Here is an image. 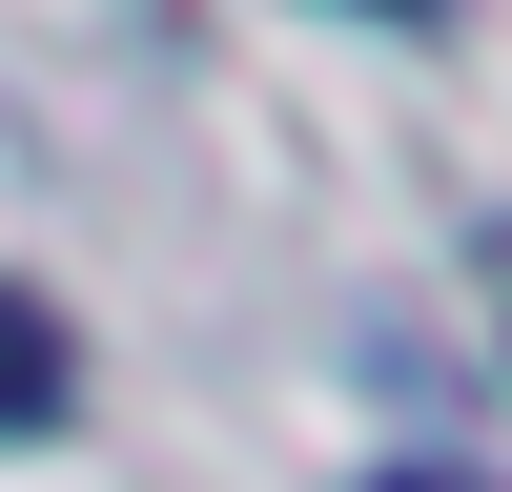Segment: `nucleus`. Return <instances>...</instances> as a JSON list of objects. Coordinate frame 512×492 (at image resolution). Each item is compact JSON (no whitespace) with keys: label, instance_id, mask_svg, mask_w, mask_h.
<instances>
[{"label":"nucleus","instance_id":"f257e3e1","mask_svg":"<svg viewBox=\"0 0 512 492\" xmlns=\"http://www.w3.org/2000/svg\"><path fill=\"white\" fill-rule=\"evenodd\" d=\"M62 390H82L62 308H41V287H0V431H62Z\"/></svg>","mask_w":512,"mask_h":492},{"label":"nucleus","instance_id":"f03ea898","mask_svg":"<svg viewBox=\"0 0 512 492\" xmlns=\"http://www.w3.org/2000/svg\"><path fill=\"white\" fill-rule=\"evenodd\" d=\"M369 492H472V472H369Z\"/></svg>","mask_w":512,"mask_h":492},{"label":"nucleus","instance_id":"7ed1b4c3","mask_svg":"<svg viewBox=\"0 0 512 492\" xmlns=\"http://www.w3.org/2000/svg\"><path fill=\"white\" fill-rule=\"evenodd\" d=\"M369 21H431V0H369Z\"/></svg>","mask_w":512,"mask_h":492}]
</instances>
